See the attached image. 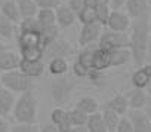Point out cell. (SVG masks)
Listing matches in <instances>:
<instances>
[{
	"label": "cell",
	"instance_id": "50",
	"mask_svg": "<svg viewBox=\"0 0 151 132\" xmlns=\"http://www.w3.org/2000/svg\"><path fill=\"white\" fill-rule=\"evenodd\" d=\"M6 2H9V0H0V9H2V8H3V5H5Z\"/></svg>",
	"mask_w": 151,
	"mask_h": 132
},
{
	"label": "cell",
	"instance_id": "54",
	"mask_svg": "<svg viewBox=\"0 0 151 132\" xmlns=\"http://www.w3.org/2000/svg\"><path fill=\"white\" fill-rule=\"evenodd\" d=\"M0 74H2V73H0Z\"/></svg>",
	"mask_w": 151,
	"mask_h": 132
},
{
	"label": "cell",
	"instance_id": "31",
	"mask_svg": "<svg viewBox=\"0 0 151 132\" xmlns=\"http://www.w3.org/2000/svg\"><path fill=\"white\" fill-rule=\"evenodd\" d=\"M102 117H104V120H105V125H107V128H108V132H116L117 125H119L122 116H120L119 113L110 110V108H104Z\"/></svg>",
	"mask_w": 151,
	"mask_h": 132
},
{
	"label": "cell",
	"instance_id": "18",
	"mask_svg": "<svg viewBox=\"0 0 151 132\" xmlns=\"http://www.w3.org/2000/svg\"><path fill=\"white\" fill-rule=\"evenodd\" d=\"M132 61V52L129 48H120L110 50V69L123 67Z\"/></svg>",
	"mask_w": 151,
	"mask_h": 132
},
{
	"label": "cell",
	"instance_id": "32",
	"mask_svg": "<svg viewBox=\"0 0 151 132\" xmlns=\"http://www.w3.org/2000/svg\"><path fill=\"white\" fill-rule=\"evenodd\" d=\"M70 111V119H71V123L73 126H86L88 123V119H89V114L85 113L83 110H80L79 107H73Z\"/></svg>",
	"mask_w": 151,
	"mask_h": 132
},
{
	"label": "cell",
	"instance_id": "24",
	"mask_svg": "<svg viewBox=\"0 0 151 132\" xmlns=\"http://www.w3.org/2000/svg\"><path fill=\"white\" fill-rule=\"evenodd\" d=\"M88 132H108V128L105 125V120L102 117V113L96 111L93 114H89L88 123H86Z\"/></svg>",
	"mask_w": 151,
	"mask_h": 132
},
{
	"label": "cell",
	"instance_id": "36",
	"mask_svg": "<svg viewBox=\"0 0 151 132\" xmlns=\"http://www.w3.org/2000/svg\"><path fill=\"white\" fill-rule=\"evenodd\" d=\"M71 74L76 76L77 79H85V77H88V74H89V69L86 67V65H83L82 62H79L77 59H76V61L73 62V67H71Z\"/></svg>",
	"mask_w": 151,
	"mask_h": 132
},
{
	"label": "cell",
	"instance_id": "4",
	"mask_svg": "<svg viewBox=\"0 0 151 132\" xmlns=\"http://www.w3.org/2000/svg\"><path fill=\"white\" fill-rule=\"evenodd\" d=\"M0 85L11 89L15 94H22L27 91H34V79H30L25 76L19 69L11 70V71H3L0 74Z\"/></svg>",
	"mask_w": 151,
	"mask_h": 132
},
{
	"label": "cell",
	"instance_id": "6",
	"mask_svg": "<svg viewBox=\"0 0 151 132\" xmlns=\"http://www.w3.org/2000/svg\"><path fill=\"white\" fill-rule=\"evenodd\" d=\"M104 25L101 22H91V24H83L79 33V46H89V45H96L99 42V37L104 31Z\"/></svg>",
	"mask_w": 151,
	"mask_h": 132
},
{
	"label": "cell",
	"instance_id": "53",
	"mask_svg": "<svg viewBox=\"0 0 151 132\" xmlns=\"http://www.w3.org/2000/svg\"><path fill=\"white\" fill-rule=\"evenodd\" d=\"M0 40H3V39H2V37H0Z\"/></svg>",
	"mask_w": 151,
	"mask_h": 132
},
{
	"label": "cell",
	"instance_id": "37",
	"mask_svg": "<svg viewBox=\"0 0 151 132\" xmlns=\"http://www.w3.org/2000/svg\"><path fill=\"white\" fill-rule=\"evenodd\" d=\"M116 132H133V125H132V122H130L127 114L122 116V119H120V122L117 125Z\"/></svg>",
	"mask_w": 151,
	"mask_h": 132
},
{
	"label": "cell",
	"instance_id": "17",
	"mask_svg": "<svg viewBox=\"0 0 151 132\" xmlns=\"http://www.w3.org/2000/svg\"><path fill=\"white\" fill-rule=\"evenodd\" d=\"M127 100L130 110H144L150 101V95L147 94L145 89L133 88L130 92H127Z\"/></svg>",
	"mask_w": 151,
	"mask_h": 132
},
{
	"label": "cell",
	"instance_id": "27",
	"mask_svg": "<svg viewBox=\"0 0 151 132\" xmlns=\"http://www.w3.org/2000/svg\"><path fill=\"white\" fill-rule=\"evenodd\" d=\"M19 55H21L22 59H28V61H40V59H45V48H43V46L24 48V49H19Z\"/></svg>",
	"mask_w": 151,
	"mask_h": 132
},
{
	"label": "cell",
	"instance_id": "22",
	"mask_svg": "<svg viewBox=\"0 0 151 132\" xmlns=\"http://www.w3.org/2000/svg\"><path fill=\"white\" fill-rule=\"evenodd\" d=\"M17 28L18 25L9 21L2 12H0V37L6 42H11L14 37H17Z\"/></svg>",
	"mask_w": 151,
	"mask_h": 132
},
{
	"label": "cell",
	"instance_id": "39",
	"mask_svg": "<svg viewBox=\"0 0 151 132\" xmlns=\"http://www.w3.org/2000/svg\"><path fill=\"white\" fill-rule=\"evenodd\" d=\"M65 3H67L76 14H79V12L85 8V0H65Z\"/></svg>",
	"mask_w": 151,
	"mask_h": 132
},
{
	"label": "cell",
	"instance_id": "1",
	"mask_svg": "<svg viewBox=\"0 0 151 132\" xmlns=\"http://www.w3.org/2000/svg\"><path fill=\"white\" fill-rule=\"evenodd\" d=\"M150 27H148V15L132 19V25L127 31L129 36V49L132 52V62L136 67L148 61V40H150Z\"/></svg>",
	"mask_w": 151,
	"mask_h": 132
},
{
	"label": "cell",
	"instance_id": "52",
	"mask_svg": "<svg viewBox=\"0 0 151 132\" xmlns=\"http://www.w3.org/2000/svg\"><path fill=\"white\" fill-rule=\"evenodd\" d=\"M104 2H107V3H110V0H104Z\"/></svg>",
	"mask_w": 151,
	"mask_h": 132
},
{
	"label": "cell",
	"instance_id": "28",
	"mask_svg": "<svg viewBox=\"0 0 151 132\" xmlns=\"http://www.w3.org/2000/svg\"><path fill=\"white\" fill-rule=\"evenodd\" d=\"M130 82H132V86L133 88H139V89H147V86L150 85L151 79L147 76V73L142 70V67H138L133 73H132V77H130Z\"/></svg>",
	"mask_w": 151,
	"mask_h": 132
},
{
	"label": "cell",
	"instance_id": "34",
	"mask_svg": "<svg viewBox=\"0 0 151 132\" xmlns=\"http://www.w3.org/2000/svg\"><path fill=\"white\" fill-rule=\"evenodd\" d=\"M77 21L83 24H91V22H96V11L93 8L85 6L79 14H77Z\"/></svg>",
	"mask_w": 151,
	"mask_h": 132
},
{
	"label": "cell",
	"instance_id": "30",
	"mask_svg": "<svg viewBox=\"0 0 151 132\" xmlns=\"http://www.w3.org/2000/svg\"><path fill=\"white\" fill-rule=\"evenodd\" d=\"M36 18H37V21H39V24L42 27H49V25H55L56 24L55 9H39Z\"/></svg>",
	"mask_w": 151,
	"mask_h": 132
},
{
	"label": "cell",
	"instance_id": "29",
	"mask_svg": "<svg viewBox=\"0 0 151 132\" xmlns=\"http://www.w3.org/2000/svg\"><path fill=\"white\" fill-rule=\"evenodd\" d=\"M76 107H79L80 110H83L88 114H93L99 110V102L92 97H82L77 102H76Z\"/></svg>",
	"mask_w": 151,
	"mask_h": 132
},
{
	"label": "cell",
	"instance_id": "2",
	"mask_svg": "<svg viewBox=\"0 0 151 132\" xmlns=\"http://www.w3.org/2000/svg\"><path fill=\"white\" fill-rule=\"evenodd\" d=\"M39 116V98L34 91L19 94L17 98L12 117L18 123H36Z\"/></svg>",
	"mask_w": 151,
	"mask_h": 132
},
{
	"label": "cell",
	"instance_id": "35",
	"mask_svg": "<svg viewBox=\"0 0 151 132\" xmlns=\"http://www.w3.org/2000/svg\"><path fill=\"white\" fill-rule=\"evenodd\" d=\"M40 126L36 123H18L15 122V125L11 126L9 132H39Z\"/></svg>",
	"mask_w": 151,
	"mask_h": 132
},
{
	"label": "cell",
	"instance_id": "9",
	"mask_svg": "<svg viewBox=\"0 0 151 132\" xmlns=\"http://www.w3.org/2000/svg\"><path fill=\"white\" fill-rule=\"evenodd\" d=\"M55 14H56V25L61 30H67V28L73 27L76 24V21H77V14L67 3H61L55 9Z\"/></svg>",
	"mask_w": 151,
	"mask_h": 132
},
{
	"label": "cell",
	"instance_id": "7",
	"mask_svg": "<svg viewBox=\"0 0 151 132\" xmlns=\"http://www.w3.org/2000/svg\"><path fill=\"white\" fill-rule=\"evenodd\" d=\"M74 53L73 45L64 37H58L55 42H52L49 46L45 48V58L52 59V58H70Z\"/></svg>",
	"mask_w": 151,
	"mask_h": 132
},
{
	"label": "cell",
	"instance_id": "45",
	"mask_svg": "<svg viewBox=\"0 0 151 132\" xmlns=\"http://www.w3.org/2000/svg\"><path fill=\"white\" fill-rule=\"evenodd\" d=\"M145 113L148 114V117H150V120H151V98H150V101H148V104L145 105Z\"/></svg>",
	"mask_w": 151,
	"mask_h": 132
},
{
	"label": "cell",
	"instance_id": "12",
	"mask_svg": "<svg viewBox=\"0 0 151 132\" xmlns=\"http://www.w3.org/2000/svg\"><path fill=\"white\" fill-rule=\"evenodd\" d=\"M127 116L133 125V132H151V120L145 110H129Z\"/></svg>",
	"mask_w": 151,
	"mask_h": 132
},
{
	"label": "cell",
	"instance_id": "11",
	"mask_svg": "<svg viewBox=\"0 0 151 132\" xmlns=\"http://www.w3.org/2000/svg\"><path fill=\"white\" fill-rule=\"evenodd\" d=\"M47 69V65L45 64V59H40V61H28V59H22L21 58V62H19V70L28 76L30 79H39L45 74Z\"/></svg>",
	"mask_w": 151,
	"mask_h": 132
},
{
	"label": "cell",
	"instance_id": "19",
	"mask_svg": "<svg viewBox=\"0 0 151 132\" xmlns=\"http://www.w3.org/2000/svg\"><path fill=\"white\" fill-rule=\"evenodd\" d=\"M105 108H110L116 113H119L120 116H126L130 110L129 107V100H127V95L124 94H117L114 95L113 98H110L105 104Z\"/></svg>",
	"mask_w": 151,
	"mask_h": 132
},
{
	"label": "cell",
	"instance_id": "40",
	"mask_svg": "<svg viewBox=\"0 0 151 132\" xmlns=\"http://www.w3.org/2000/svg\"><path fill=\"white\" fill-rule=\"evenodd\" d=\"M39 132H61L52 122H47V123H45V125H42L40 126V131Z\"/></svg>",
	"mask_w": 151,
	"mask_h": 132
},
{
	"label": "cell",
	"instance_id": "46",
	"mask_svg": "<svg viewBox=\"0 0 151 132\" xmlns=\"http://www.w3.org/2000/svg\"><path fill=\"white\" fill-rule=\"evenodd\" d=\"M6 49H9V46H8L3 40H0V52H3V50H6Z\"/></svg>",
	"mask_w": 151,
	"mask_h": 132
},
{
	"label": "cell",
	"instance_id": "38",
	"mask_svg": "<svg viewBox=\"0 0 151 132\" xmlns=\"http://www.w3.org/2000/svg\"><path fill=\"white\" fill-rule=\"evenodd\" d=\"M37 3L39 9H56L61 3L62 0H34Z\"/></svg>",
	"mask_w": 151,
	"mask_h": 132
},
{
	"label": "cell",
	"instance_id": "3",
	"mask_svg": "<svg viewBox=\"0 0 151 132\" xmlns=\"http://www.w3.org/2000/svg\"><path fill=\"white\" fill-rule=\"evenodd\" d=\"M77 77L67 73L64 76H56L49 83V94L55 104L64 105L70 101L76 86H77Z\"/></svg>",
	"mask_w": 151,
	"mask_h": 132
},
{
	"label": "cell",
	"instance_id": "33",
	"mask_svg": "<svg viewBox=\"0 0 151 132\" xmlns=\"http://www.w3.org/2000/svg\"><path fill=\"white\" fill-rule=\"evenodd\" d=\"M95 11H96V21L101 22V24L105 27V24H107V21H108V17H110V12H111L110 3H107V2H104V0H101V2L96 5Z\"/></svg>",
	"mask_w": 151,
	"mask_h": 132
},
{
	"label": "cell",
	"instance_id": "41",
	"mask_svg": "<svg viewBox=\"0 0 151 132\" xmlns=\"http://www.w3.org/2000/svg\"><path fill=\"white\" fill-rule=\"evenodd\" d=\"M126 5V0H110L111 9H123Z\"/></svg>",
	"mask_w": 151,
	"mask_h": 132
},
{
	"label": "cell",
	"instance_id": "16",
	"mask_svg": "<svg viewBox=\"0 0 151 132\" xmlns=\"http://www.w3.org/2000/svg\"><path fill=\"white\" fill-rule=\"evenodd\" d=\"M148 8H150L148 0H126L124 5V11L132 19H138L148 15Z\"/></svg>",
	"mask_w": 151,
	"mask_h": 132
},
{
	"label": "cell",
	"instance_id": "23",
	"mask_svg": "<svg viewBox=\"0 0 151 132\" xmlns=\"http://www.w3.org/2000/svg\"><path fill=\"white\" fill-rule=\"evenodd\" d=\"M0 12H2L9 21H12L14 24H19V21L22 19L21 18V12H19V6H18V2L17 0H9V2H6L3 5V8L0 9Z\"/></svg>",
	"mask_w": 151,
	"mask_h": 132
},
{
	"label": "cell",
	"instance_id": "21",
	"mask_svg": "<svg viewBox=\"0 0 151 132\" xmlns=\"http://www.w3.org/2000/svg\"><path fill=\"white\" fill-rule=\"evenodd\" d=\"M47 71H49V74H52V77L67 74L70 71L68 59L67 58H52V59H49Z\"/></svg>",
	"mask_w": 151,
	"mask_h": 132
},
{
	"label": "cell",
	"instance_id": "14",
	"mask_svg": "<svg viewBox=\"0 0 151 132\" xmlns=\"http://www.w3.org/2000/svg\"><path fill=\"white\" fill-rule=\"evenodd\" d=\"M19 62H21L19 52H14L11 49L0 52V73L19 69Z\"/></svg>",
	"mask_w": 151,
	"mask_h": 132
},
{
	"label": "cell",
	"instance_id": "15",
	"mask_svg": "<svg viewBox=\"0 0 151 132\" xmlns=\"http://www.w3.org/2000/svg\"><path fill=\"white\" fill-rule=\"evenodd\" d=\"M40 31H18L17 30V37L15 39H17L18 48L24 49V48H31V46H42Z\"/></svg>",
	"mask_w": 151,
	"mask_h": 132
},
{
	"label": "cell",
	"instance_id": "20",
	"mask_svg": "<svg viewBox=\"0 0 151 132\" xmlns=\"http://www.w3.org/2000/svg\"><path fill=\"white\" fill-rule=\"evenodd\" d=\"M92 69L105 71L110 69V50H105L99 46L95 48L93 52V59H92Z\"/></svg>",
	"mask_w": 151,
	"mask_h": 132
},
{
	"label": "cell",
	"instance_id": "51",
	"mask_svg": "<svg viewBox=\"0 0 151 132\" xmlns=\"http://www.w3.org/2000/svg\"><path fill=\"white\" fill-rule=\"evenodd\" d=\"M148 3H150V8H151V0H148Z\"/></svg>",
	"mask_w": 151,
	"mask_h": 132
},
{
	"label": "cell",
	"instance_id": "43",
	"mask_svg": "<svg viewBox=\"0 0 151 132\" xmlns=\"http://www.w3.org/2000/svg\"><path fill=\"white\" fill-rule=\"evenodd\" d=\"M141 67H142V70L147 73V76L151 79V61H147L145 64H142V65H141Z\"/></svg>",
	"mask_w": 151,
	"mask_h": 132
},
{
	"label": "cell",
	"instance_id": "5",
	"mask_svg": "<svg viewBox=\"0 0 151 132\" xmlns=\"http://www.w3.org/2000/svg\"><path fill=\"white\" fill-rule=\"evenodd\" d=\"M98 46L105 49V50H114L120 48H129V36L127 33H120V31H113L108 30L107 27L104 28Z\"/></svg>",
	"mask_w": 151,
	"mask_h": 132
},
{
	"label": "cell",
	"instance_id": "49",
	"mask_svg": "<svg viewBox=\"0 0 151 132\" xmlns=\"http://www.w3.org/2000/svg\"><path fill=\"white\" fill-rule=\"evenodd\" d=\"M148 27H150V30H151V12L148 14Z\"/></svg>",
	"mask_w": 151,
	"mask_h": 132
},
{
	"label": "cell",
	"instance_id": "42",
	"mask_svg": "<svg viewBox=\"0 0 151 132\" xmlns=\"http://www.w3.org/2000/svg\"><path fill=\"white\" fill-rule=\"evenodd\" d=\"M9 129H11V126H9L8 120L0 116V132H9Z\"/></svg>",
	"mask_w": 151,
	"mask_h": 132
},
{
	"label": "cell",
	"instance_id": "8",
	"mask_svg": "<svg viewBox=\"0 0 151 132\" xmlns=\"http://www.w3.org/2000/svg\"><path fill=\"white\" fill-rule=\"evenodd\" d=\"M132 25V18L127 15L126 11L123 9H111L108 21L105 27L113 31H120V33H127Z\"/></svg>",
	"mask_w": 151,
	"mask_h": 132
},
{
	"label": "cell",
	"instance_id": "10",
	"mask_svg": "<svg viewBox=\"0 0 151 132\" xmlns=\"http://www.w3.org/2000/svg\"><path fill=\"white\" fill-rule=\"evenodd\" d=\"M17 94L12 92L11 89L0 85V116L8 119L12 116L15 102H17Z\"/></svg>",
	"mask_w": 151,
	"mask_h": 132
},
{
	"label": "cell",
	"instance_id": "25",
	"mask_svg": "<svg viewBox=\"0 0 151 132\" xmlns=\"http://www.w3.org/2000/svg\"><path fill=\"white\" fill-rule=\"evenodd\" d=\"M42 46L46 48L49 46L52 42H55L58 37H61V28L55 24V25H49V27H42Z\"/></svg>",
	"mask_w": 151,
	"mask_h": 132
},
{
	"label": "cell",
	"instance_id": "48",
	"mask_svg": "<svg viewBox=\"0 0 151 132\" xmlns=\"http://www.w3.org/2000/svg\"><path fill=\"white\" fill-rule=\"evenodd\" d=\"M145 91H147V94H148V95H150V98H151V82H150V85L147 86V89H145Z\"/></svg>",
	"mask_w": 151,
	"mask_h": 132
},
{
	"label": "cell",
	"instance_id": "13",
	"mask_svg": "<svg viewBox=\"0 0 151 132\" xmlns=\"http://www.w3.org/2000/svg\"><path fill=\"white\" fill-rule=\"evenodd\" d=\"M50 122L61 131V132H67L73 128L71 119H70V111L62 108L61 105L55 107L50 111Z\"/></svg>",
	"mask_w": 151,
	"mask_h": 132
},
{
	"label": "cell",
	"instance_id": "26",
	"mask_svg": "<svg viewBox=\"0 0 151 132\" xmlns=\"http://www.w3.org/2000/svg\"><path fill=\"white\" fill-rule=\"evenodd\" d=\"M18 6H19V12H21V18H34L39 12V6L34 0H17Z\"/></svg>",
	"mask_w": 151,
	"mask_h": 132
},
{
	"label": "cell",
	"instance_id": "44",
	"mask_svg": "<svg viewBox=\"0 0 151 132\" xmlns=\"http://www.w3.org/2000/svg\"><path fill=\"white\" fill-rule=\"evenodd\" d=\"M67 132H88V129H86V126H73Z\"/></svg>",
	"mask_w": 151,
	"mask_h": 132
},
{
	"label": "cell",
	"instance_id": "47",
	"mask_svg": "<svg viewBox=\"0 0 151 132\" xmlns=\"http://www.w3.org/2000/svg\"><path fill=\"white\" fill-rule=\"evenodd\" d=\"M148 61H151V33H150V40H148Z\"/></svg>",
	"mask_w": 151,
	"mask_h": 132
}]
</instances>
